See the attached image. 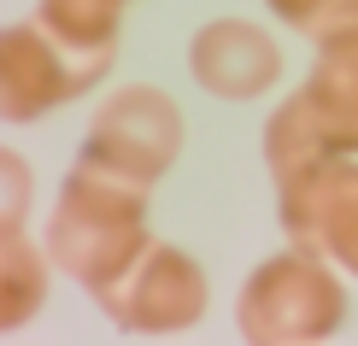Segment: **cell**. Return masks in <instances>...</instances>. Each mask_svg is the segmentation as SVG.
Segmentation results:
<instances>
[{
	"label": "cell",
	"mask_w": 358,
	"mask_h": 346,
	"mask_svg": "<svg viewBox=\"0 0 358 346\" xmlns=\"http://www.w3.org/2000/svg\"><path fill=\"white\" fill-rule=\"evenodd\" d=\"M147 194L153 188L77 159V171L59 182V200L48 212V235H41L48 264H59L88 294L112 282L147 247Z\"/></svg>",
	"instance_id": "obj_1"
},
{
	"label": "cell",
	"mask_w": 358,
	"mask_h": 346,
	"mask_svg": "<svg viewBox=\"0 0 358 346\" xmlns=\"http://www.w3.org/2000/svg\"><path fill=\"white\" fill-rule=\"evenodd\" d=\"M347 323V282L311 247L264 259L235 294V329L252 346H311Z\"/></svg>",
	"instance_id": "obj_2"
},
{
	"label": "cell",
	"mask_w": 358,
	"mask_h": 346,
	"mask_svg": "<svg viewBox=\"0 0 358 346\" xmlns=\"http://www.w3.org/2000/svg\"><path fill=\"white\" fill-rule=\"evenodd\" d=\"M182 141H188V124H182V106L153 82H129L117 94L100 100V112L88 117V135H83V164H100V171L124 176V182H165L182 159Z\"/></svg>",
	"instance_id": "obj_3"
},
{
	"label": "cell",
	"mask_w": 358,
	"mask_h": 346,
	"mask_svg": "<svg viewBox=\"0 0 358 346\" xmlns=\"http://www.w3.org/2000/svg\"><path fill=\"white\" fill-rule=\"evenodd\" d=\"M94 299L124 335H188L212 305V282L188 247L147 235V247L112 282H100Z\"/></svg>",
	"instance_id": "obj_4"
},
{
	"label": "cell",
	"mask_w": 358,
	"mask_h": 346,
	"mask_svg": "<svg viewBox=\"0 0 358 346\" xmlns=\"http://www.w3.org/2000/svg\"><path fill=\"white\" fill-rule=\"evenodd\" d=\"M100 77L106 65L65 53L36 18L0 24V124H41L65 100L88 94Z\"/></svg>",
	"instance_id": "obj_5"
},
{
	"label": "cell",
	"mask_w": 358,
	"mask_h": 346,
	"mask_svg": "<svg viewBox=\"0 0 358 346\" xmlns=\"http://www.w3.org/2000/svg\"><path fill=\"white\" fill-rule=\"evenodd\" d=\"M282 229L294 247L323 252L335 270L358 276V159H317L306 171L282 176Z\"/></svg>",
	"instance_id": "obj_6"
},
{
	"label": "cell",
	"mask_w": 358,
	"mask_h": 346,
	"mask_svg": "<svg viewBox=\"0 0 358 346\" xmlns=\"http://www.w3.org/2000/svg\"><path fill=\"white\" fill-rule=\"evenodd\" d=\"M188 77L206 94L247 106V100H259V94L276 88L282 48L247 18H212V24L194 29V41H188Z\"/></svg>",
	"instance_id": "obj_7"
},
{
	"label": "cell",
	"mask_w": 358,
	"mask_h": 346,
	"mask_svg": "<svg viewBox=\"0 0 358 346\" xmlns=\"http://www.w3.org/2000/svg\"><path fill=\"white\" fill-rule=\"evenodd\" d=\"M300 106L329 147V159L358 153V36H329L317 41V65H311L306 88H294Z\"/></svg>",
	"instance_id": "obj_8"
},
{
	"label": "cell",
	"mask_w": 358,
	"mask_h": 346,
	"mask_svg": "<svg viewBox=\"0 0 358 346\" xmlns=\"http://www.w3.org/2000/svg\"><path fill=\"white\" fill-rule=\"evenodd\" d=\"M36 24L65 53L94 59V65H112L117 41H124V6L117 0H36Z\"/></svg>",
	"instance_id": "obj_9"
},
{
	"label": "cell",
	"mask_w": 358,
	"mask_h": 346,
	"mask_svg": "<svg viewBox=\"0 0 358 346\" xmlns=\"http://www.w3.org/2000/svg\"><path fill=\"white\" fill-rule=\"evenodd\" d=\"M48 305V252L29 240V229L0 235V335H18Z\"/></svg>",
	"instance_id": "obj_10"
},
{
	"label": "cell",
	"mask_w": 358,
	"mask_h": 346,
	"mask_svg": "<svg viewBox=\"0 0 358 346\" xmlns=\"http://www.w3.org/2000/svg\"><path fill=\"white\" fill-rule=\"evenodd\" d=\"M29 206H36V171L18 147H0V235L29 229Z\"/></svg>",
	"instance_id": "obj_11"
},
{
	"label": "cell",
	"mask_w": 358,
	"mask_h": 346,
	"mask_svg": "<svg viewBox=\"0 0 358 346\" xmlns=\"http://www.w3.org/2000/svg\"><path fill=\"white\" fill-rule=\"evenodd\" d=\"M311 41H329V36H358V0H329L317 18L306 24Z\"/></svg>",
	"instance_id": "obj_12"
},
{
	"label": "cell",
	"mask_w": 358,
	"mask_h": 346,
	"mask_svg": "<svg viewBox=\"0 0 358 346\" xmlns=\"http://www.w3.org/2000/svg\"><path fill=\"white\" fill-rule=\"evenodd\" d=\"M323 6H329V0H271V12H276V18H288L294 29H306Z\"/></svg>",
	"instance_id": "obj_13"
},
{
	"label": "cell",
	"mask_w": 358,
	"mask_h": 346,
	"mask_svg": "<svg viewBox=\"0 0 358 346\" xmlns=\"http://www.w3.org/2000/svg\"><path fill=\"white\" fill-rule=\"evenodd\" d=\"M117 6H129V0H117Z\"/></svg>",
	"instance_id": "obj_14"
}]
</instances>
